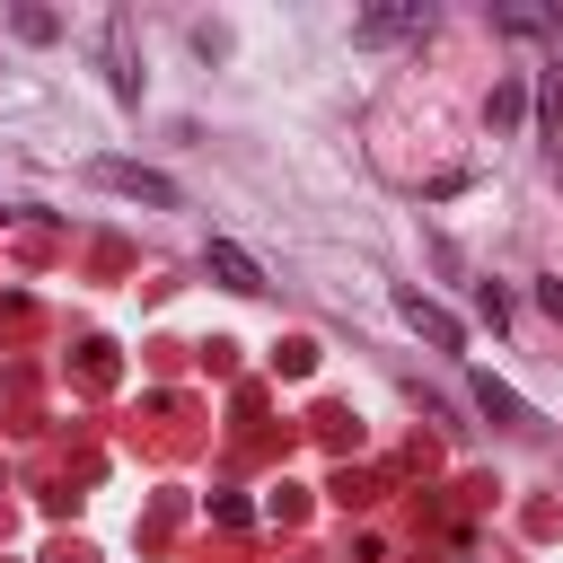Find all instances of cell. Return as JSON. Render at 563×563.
<instances>
[{
  "mask_svg": "<svg viewBox=\"0 0 563 563\" xmlns=\"http://www.w3.org/2000/svg\"><path fill=\"white\" fill-rule=\"evenodd\" d=\"M70 563H79V554H70Z\"/></svg>",
  "mask_w": 563,
  "mask_h": 563,
  "instance_id": "cell-10",
  "label": "cell"
},
{
  "mask_svg": "<svg viewBox=\"0 0 563 563\" xmlns=\"http://www.w3.org/2000/svg\"><path fill=\"white\" fill-rule=\"evenodd\" d=\"M537 299H545V317H563V282H537Z\"/></svg>",
  "mask_w": 563,
  "mask_h": 563,
  "instance_id": "cell-9",
  "label": "cell"
},
{
  "mask_svg": "<svg viewBox=\"0 0 563 563\" xmlns=\"http://www.w3.org/2000/svg\"><path fill=\"white\" fill-rule=\"evenodd\" d=\"M88 185H97V194H123V202H150V211H176V202H185L176 176H158V167H141V158H88Z\"/></svg>",
  "mask_w": 563,
  "mask_h": 563,
  "instance_id": "cell-1",
  "label": "cell"
},
{
  "mask_svg": "<svg viewBox=\"0 0 563 563\" xmlns=\"http://www.w3.org/2000/svg\"><path fill=\"white\" fill-rule=\"evenodd\" d=\"M202 264H211V282H220V290H238V299H264V290H273V282H264V264H255L238 238H211V246H202Z\"/></svg>",
  "mask_w": 563,
  "mask_h": 563,
  "instance_id": "cell-3",
  "label": "cell"
},
{
  "mask_svg": "<svg viewBox=\"0 0 563 563\" xmlns=\"http://www.w3.org/2000/svg\"><path fill=\"white\" fill-rule=\"evenodd\" d=\"M9 26H18L26 44H53V35H62V18H53V9H9Z\"/></svg>",
  "mask_w": 563,
  "mask_h": 563,
  "instance_id": "cell-7",
  "label": "cell"
},
{
  "mask_svg": "<svg viewBox=\"0 0 563 563\" xmlns=\"http://www.w3.org/2000/svg\"><path fill=\"white\" fill-rule=\"evenodd\" d=\"M396 317H405V325H413V334H422V343H431V352H457V343H466V325H457V317H449V308H440V299H422V290H413V282H405V290H396Z\"/></svg>",
  "mask_w": 563,
  "mask_h": 563,
  "instance_id": "cell-4",
  "label": "cell"
},
{
  "mask_svg": "<svg viewBox=\"0 0 563 563\" xmlns=\"http://www.w3.org/2000/svg\"><path fill=\"white\" fill-rule=\"evenodd\" d=\"M475 405H484V413H493V422H510V431H537V413H528V405H519V396H510V387H501V378H493V369H484V378H475Z\"/></svg>",
  "mask_w": 563,
  "mask_h": 563,
  "instance_id": "cell-6",
  "label": "cell"
},
{
  "mask_svg": "<svg viewBox=\"0 0 563 563\" xmlns=\"http://www.w3.org/2000/svg\"><path fill=\"white\" fill-rule=\"evenodd\" d=\"M106 88L123 106H141V53H132V18L123 9H106Z\"/></svg>",
  "mask_w": 563,
  "mask_h": 563,
  "instance_id": "cell-2",
  "label": "cell"
},
{
  "mask_svg": "<svg viewBox=\"0 0 563 563\" xmlns=\"http://www.w3.org/2000/svg\"><path fill=\"white\" fill-rule=\"evenodd\" d=\"M519 106H528V97H519V79H501V88H493V123H519Z\"/></svg>",
  "mask_w": 563,
  "mask_h": 563,
  "instance_id": "cell-8",
  "label": "cell"
},
{
  "mask_svg": "<svg viewBox=\"0 0 563 563\" xmlns=\"http://www.w3.org/2000/svg\"><path fill=\"white\" fill-rule=\"evenodd\" d=\"M396 35H431V9L422 0H396V9H369L352 26V44H396Z\"/></svg>",
  "mask_w": 563,
  "mask_h": 563,
  "instance_id": "cell-5",
  "label": "cell"
}]
</instances>
